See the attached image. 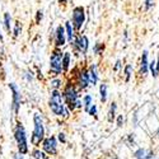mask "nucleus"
<instances>
[{
    "mask_svg": "<svg viewBox=\"0 0 159 159\" xmlns=\"http://www.w3.org/2000/svg\"><path fill=\"white\" fill-rule=\"evenodd\" d=\"M0 41H3V33H2V31H0Z\"/></svg>",
    "mask_w": 159,
    "mask_h": 159,
    "instance_id": "38",
    "label": "nucleus"
},
{
    "mask_svg": "<svg viewBox=\"0 0 159 159\" xmlns=\"http://www.w3.org/2000/svg\"><path fill=\"white\" fill-rule=\"evenodd\" d=\"M124 74H125V79H126V82H129V80H130V76H131V74H132V66H131L130 64H127V65L125 66Z\"/></svg>",
    "mask_w": 159,
    "mask_h": 159,
    "instance_id": "25",
    "label": "nucleus"
},
{
    "mask_svg": "<svg viewBox=\"0 0 159 159\" xmlns=\"http://www.w3.org/2000/svg\"><path fill=\"white\" fill-rule=\"evenodd\" d=\"M116 110H117V103L116 102H112L111 103V107H110V111L107 113L108 122H113L115 121V118H116Z\"/></svg>",
    "mask_w": 159,
    "mask_h": 159,
    "instance_id": "18",
    "label": "nucleus"
},
{
    "mask_svg": "<svg viewBox=\"0 0 159 159\" xmlns=\"http://www.w3.org/2000/svg\"><path fill=\"white\" fill-rule=\"evenodd\" d=\"M154 5V0H145V9L149 10Z\"/></svg>",
    "mask_w": 159,
    "mask_h": 159,
    "instance_id": "30",
    "label": "nucleus"
},
{
    "mask_svg": "<svg viewBox=\"0 0 159 159\" xmlns=\"http://www.w3.org/2000/svg\"><path fill=\"white\" fill-rule=\"evenodd\" d=\"M48 107H50L51 112L57 117H64V118L69 117L70 111L66 108L61 90H51L50 99H48Z\"/></svg>",
    "mask_w": 159,
    "mask_h": 159,
    "instance_id": "2",
    "label": "nucleus"
},
{
    "mask_svg": "<svg viewBox=\"0 0 159 159\" xmlns=\"http://www.w3.org/2000/svg\"><path fill=\"white\" fill-rule=\"evenodd\" d=\"M3 22H4V28H5V31L10 34V33H11V16H10V13H8V11L4 13V19H3Z\"/></svg>",
    "mask_w": 159,
    "mask_h": 159,
    "instance_id": "17",
    "label": "nucleus"
},
{
    "mask_svg": "<svg viewBox=\"0 0 159 159\" xmlns=\"http://www.w3.org/2000/svg\"><path fill=\"white\" fill-rule=\"evenodd\" d=\"M13 159H24V155L20 154V153H16L14 157H13Z\"/></svg>",
    "mask_w": 159,
    "mask_h": 159,
    "instance_id": "34",
    "label": "nucleus"
},
{
    "mask_svg": "<svg viewBox=\"0 0 159 159\" xmlns=\"http://www.w3.org/2000/svg\"><path fill=\"white\" fill-rule=\"evenodd\" d=\"M73 51L75 54H82V55H87V52L89 50V39L85 34H76L74 42L71 43Z\"/></svg>",
    "mask_w": 159,
    "mask_h": 159,
    "instance_id": "8",
    "label": "nucleus"
},
{
    "mask_svg": "<svg viewBox=\"0 0 159 159\" xmlns=\"http://www.w3.org/2000/svg\"><path fill=\"white\" fill-rule=\"evenodd\" d=\"M88 75H89L90 85H96L98 83V79H99V75H98V71H97V65L96 64L89 65V68H88Z\"/></svg>",
    "mask_w": 159,
    "mask_h": 159,
    "instance_id": "13",
    "label": "nucleus"
},
{
    "mask_svg": "<svg viewBox=\"0 0 159 159\" xmlns=\"http://www.w3.org/2000/svg\"><path fill=\"white\" fill-rule=\"evenodd\" d=\"M23 76H24V79H25L27 82H31L32 79H33V73H32V71H25Z\"/></svg>",
    "mask_w": 159,
    "mask_h": 159,
    "instance_id": "28",
    "label": "nucleus"
},
{
    "mask_svg": "<svg viewBox=\"0 0 159 159\" xmlns=\"http://www.w3.org/2000/svg\"><path fill=\"white\" fill-rule=\"evenodd\" d=\"M70 65H71V52L66 51V52H64V55H62V70H64V74H66L69 71Z\"/></svg>",
    "mask_w": 159,
    "mask_h": 159,
    "instance_id": "15",
    "label": "nucleus"
},
{
    "mask_svg": "<svg viewBox=\"0 0 159 159\" xmlns=\"http://www.w3.org/2000/svg\"><path fill=\"white\" fill-rule=\"evenodd\" d=\"M82 103H83V108H84V111L88 112L89 108H90V106L93 104V97H92L90 94H85V96L83 97Z\"/></svg>",
    "mask_w": 159,
    "mask_h": 159,
    "instance_id": "19",
    "label": "nucleus"
},
{
    "mask_svg": "<svg viewBox=\"0 0 159 159\" xmlns=\"http://www.w3.org/2000/svg\"><path fill=\"white\" fill-rule=\"evenodd\" d=\"M145 159H157V158L154 157V154H153V153H149L147 157H145Z\"/></svg>",
    "mask_w": 159,
    "mask_h": 159,
    "instance_id": "35",
    "label": "nucleus"
},
{
    "mask_svg": "<svg viewBox=\"0 0 159 159\" xmlns=\"http://www.w3.org/2000/svg\"><path fill=\"white\" fill-rule=\"evenodd\" d=\"M149 70V61H148V51L145 50L141 55V60H140V74L145 75Z\"/></svg>",
    "mask_w": 159,
    "mask_h": 159,
    "instance_id": "14",
    "label": "nucleus"
},
{
    "mask_svg": "<svg viewBox=\"0 0 159 159\" xmlns=\"http://www.w3.org/2000/svg\"><path fill=\"white\" fill-rule=\"evenodd\" d=\"M14 140L17 143V148H18V153L20 154H27L30 152L28 149V139H27V134H25V129L20 122H17V125L14 126Z\"/></svg>",
    "mask_w": 159,
    "mask_h": 159,
    "instance_id": "4",
    "label": "nucleus"
},
{
    "mask_svg": "<svg viewBox=\"0 0 159 159\" xmlns=\"http://www.w3.org/2000/svg\"><path fill=\"white\" fill-rule=\"evenodd\" d=\"M122 124H124V116L122 115H118V117H117V126L121 127Z\"/></svg>",
    "mask_w": 159,
    "mask_h": 159,
    "instance_id": "31",
    "label": "nucleus"
},
{
    "mask_svg": "<svg viewBox=\"0 0 159 159\" xmlns=\"http://www.w3.org/2000/svg\"><path fill=\"white\" fill-rule=\"evenodd\" d=\"M57 139H59V141L61 144H65L66 143V136H65L64 132H59V134H57Z\"/></svg>",
    "mask_w": 159,
    "mask_h": 159,
    "instance_id": "29",
    "label": "nucleus"
},
{
    "mask_svg": "<svg viewBox=\"0 0 159 159\" xmlns=\"http://www.w3.org/2000/svg\"><path fill=\"white\" fill-rule=\"evenodd\" d=\"M64 28H65V33H66V38H68V41L70 42V45L74 42V39L76 37V31L75 28L73 27V24L70 20H66L65 24H64Z\"/></svg>",
    "mask_w": 159,
    "mask_h": 159,
    "instance_id": "12",
    "label": "nucleus"
},
{
    "mask_svg": "<svg viewBox=\"0 0 159 159\" xmlns=\"http://www.w3.org/2000/svg\"><path fill=\"white\" fill-rule=\"evenodd\" d=\"M121 65H122V64H121V61H120V60H117V61H116V64H115L113 70H115V71H118V70L121 69Z\"/></svg>",
    "mask_w": 159,
    "mask_h": 159,
    "instance_id": "33",
    "label": "nucleus"
},
{
    "mask_svg": "<svg viewBox=\"0 0 159 159\" xmlns=\"http://www.w3.org/2000/svg\"><path fill=\"white\" fill-rule=\"evenodd\" d=\"M149 70L152 71V75H153L154 78L158 75V73H157V65H155V61H154V60L149 62Z\"/></svg>",
    "mask_w": 159,
    "mask_h": 159,
    "instance_id": "26",
    "label": "nucleus"
},
{
    "mask_svg": "<svg viewBox=\"0 0 159 159\" xmlns=\"http://www.w3.org/2000/svg\"><path fill=\"white\" fill-rule=\"evenodd\" d=\"M42 19H43V11L42 10H37V13H36V23L39 24Z\"/></svg>",
    "mask_w": 159,
    "mask_h": 159,
    "instance_id": "27",
    "label": "nucleus"
},
{
    "mask_svg": "<svg viewBox=\"0 0 159 159\" xmlns=\"http://www.w3.org/2000/svg\"><path fill=\"white\" fill-rule=\"evenodd\" d=\"M42 144V150L47 154V155H56L57 154V139L56 136L51 135L43 139Z\"/></svg>",
    "mask_w": 159,
    "mask_h": 159,
    "instance_id": "10",
    "label": "nucleus"
},
{
    "mask_svg": "<svg viewBox=\"0 0 159 159\" xmlns=\"http://www.w3.org/2000/svg\"><path fill=\"white\" fill-rule=\"evenodd\" d=\"M55 38H54V42H55V48H62L66 45V33H65V28L64 25H57L56 30H55Z\"/></svg>",
    "mask_w": 159,
    "mask_h": 159,
    "instance_id": "11",
    "label": "nucleus"
},
{
    "mask_svg": "<svg viewBox=\"0 0 159 159\" xmlns=\"http://www.w3.org/2000/svg\"><path fill=\"white\" fill-rule=\"evenodd\" d=\"M11 33H13V36H14V38L19 37V34L22 33V24H20L19 20H17L14 23V27H13V30H11Z\"/></svg>",
    "mask_w": 159,
    "mask_h": 159,
    "instance_id": "22",
    "label": "nucleus"
},
{
    "mask_svg": "<svg viewBox=\"0 0 159 159\" xmlns=\"http://www.w3.org/2000/svg\"><path fill=\"white\" fill-rule=\"evenodd\" d=\"M62 97H64V101H65V104H66V108L69 111H75L78 108H82V99H80V92L78 90V88L75 87L74 82L73 80H69L66 82V84H64L62 87Z\"/></svg>",
    "mask_w": 159,
    "mask_h": 159,
    "instance_id": "1",
    "label": "nucleus"
},
{
    "mask_svg": "<svg viewBox=\"0 0 159 159\" xmlns=\"http://www.w3.org/2000/svg\"><path fill=\"white\" fill-rule=\"evenodd\" d=\"M62 55H64V52L61 51V48H55L51 52V56H50V74L51 75L59 76V75L64 74Z\"/></svg>",
    "mask_w": 159,
    "mask_h": 159,
    "instance_id": "5",
    "label": "nucleus"
},
{
    "mask_svg": "<svg viewBox=\"0 0 159 159\" xmlns=\"http://www.w3.org/2000/svg\"><path fill=\"white\" fill-rule=\"evenodd\" d=\"M32 158L33 159H50L48 155L43 150H41V149H34L32 152Z\"/></svg>",
    "mask_w": 159,
    "mask_h": 159,
    "instance_id": "21",
    "label": "nucleus"
},
{
    "mask_svg": "<svg viewBox=\"0 0 159 159\" xmlns=\"http://www.w3.org/2000/svg\"><path fill=\"white\" fill-rule=\"evenodd\" d=\"M103 51H104V45H103V43H101V42L94 43V46H93V52H94L96 55H101Z\"/></svg>",
    "mask_w": 159,
    "mask_h": 159,
    "instance_id": "23",
    "label": "nucleus"
},
{
    "mask_svg": "<svg viewBox=\"0 0 159 159\" xmlns=\"http://www.w3.org/2000/svg\"><path fill=\"white\" fill-rule=\"evenodd\" d=\"M9 89H10V93H11V111L14 113V116H18L19 110H20V103H22L20 90L16 83H10Z\"/></svg>",
    "mask_w": 159,
    "mask_h": 159,
    "instance_id": "7",
    "label": "nucleus"
},
{
    "mask_svg": "<svg viewBox=\"0 0 159 159\" xmlns=\"http://www.w3.org/2000/svg\"><path fill=\"white\" fill-rule=\"evenodd\" d=\"M45 125H43V118L38 112L33 113V131L31 136V143L34 147H39L41 143L45 139Z\"/></svg>",
    "mask_w": 159,
    "mask_h": 159,
    "instance_id": "3",
    "label": "nucleus"
},
{
    "mask_svg": "<svg viewBox=\"0 0 159 159\" xmlns=\"http://www.w3.org/2000/svg\"><path fill=\"white\" fill-rule=\"evenodd\" d=\"M75 87L78 88L79 92L82 90H85L89 85H90V82H89V75H88V69L83 68L78 71L76 76H75V82H74Z\"/></svg>",
    "mask_w": 159,
    "mask_h": 159,
    "instance_id": "9",
    "label": "nucleus"
},
{
    "mask_svg": "<svg viewBox=\"0 0 159 159\" xmlns=\"http://www.w3.org/2000/svg\"><path fill=\"white\" fill-rule=\"evenodd\" d=\"M57 3L60 5H66V4H68V0H57Z\"/></svg>",
    "mask_w": 159,
    "mask_h": 159,
    "instance_id": "36",
    "label": "nucleus"
},
{
    "mask_svg": "<svg viewBox=\"0 0 159 159\" xmlns=\"http://www.w3.org/2000/svg\"><path fill=\"white\" fill-rule=\"evenodd\" d=\"M107 85H106L104 83H102L99 85V98H101V102L102 103H106V101H107Z\"/></svg>",
    "mask_w": 159,
    "mask_h": 159,
    "instance_id": "20",
    "label": "nucleus"
},
{
    "mask_svg": "<svg viewBox=\"0 0 159 159\" xmlns=\"http://www.w3.org/2000/svg\"><path fill=\"white\" fill-rule=\"evenodd\" d=\"M50 87L52 90H60L62 87H64V82H62V79L60 78H54V79H51L50 80Z\"/></svg>",
    "mask_w": 159,
    "mask_h": 159,
    "instance_id": "16",
    "label": "nucleus"
},
{
    "mask_svg": "<svg viewBox=\"0 0 159 159\" xmlns=\"http://www.w3.org/2000/svg\"><path fill=\"white\" fill-rule=\"evenodd\" d=\"M88 115L94 117V118H98V108H97V104H92L90 108L88 111Z\"/></svg>",
    "mask_w": 159,
    "mask_h": 159,
    "instance_id": "24",
    "label": "nucleus"
},
{
    "mask_svg": "<svg viewBox=\"0 0 159 159\" xmlns=\"http://www.w3.org/2000/svg\"><path fill=\"white\" fill-rule=\"evenodd\" d=\"M155 65H157V73L159 74V57H158V61H155Z\"/></svg>",
    "mask_w": 159,
    "mask_h": 159,
    "instance_id": "37",
    "label": "nucleus"
},
{
    "mask_svg": "<svg viewBox=\"0 0 159 159\" xmlns=\"http://www.w3.org/2000/svg\"><path fill=\"white\" fill-rule=\"evenodd\" d=\"M85 18H87V14H85V9L84 7L82 5H79V7H75L71 11V24H73V27L75 28L76 32L79 31H82L83 28V25L85 23Z\"/></svg>",
    "mask_w": 159,
    "mask_h": 159,
    "instance_id": "6",
    "label": "nucleus"
},
{
    "mask_svg": "<svg viewBox=\"0 0 159 159\" xmlns=\"http://www.w3.org/2000/svg\"><path fill=\"white\" fill-rule=\"evenodd\" d=\"M127 141H129V144L131 145V147H134V145H135V140H134V136H132V134H130V135H129Z\"/></svg>",
    "mask_w": 159,
    "mask_h": 159,
    "instance_id": "32",
    "label": "nucleus"
}]
</instances>
